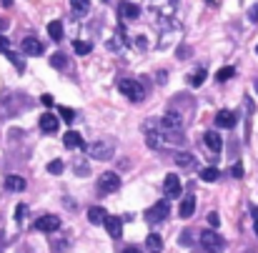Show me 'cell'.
I'll return each mask as SVG.
<instances>
[{"instance_id": "cell-27", "label": "cell", "mask_w": 258, "mask_h": 253, "mask_svg": "<svg viewBox=\"0 0 258 253\" xmlns=\"http://www.w3.org/2000/svg\"><path fill=\"white\" fill-rule=\"evenodd\" d=\"M203 80H206V70H203V68H198V70L193 73V76L188 78V83H191L193 88H198V85H203Z\"/></svg>"}, {"instance_id": "cell-24", "label": "cell", "mask_w": 258, "mask_h": 253, "mask_svg": "<svg viewBox=\"0 0 258 253\" xmlns=\"http://www.w3.org/2000/svg\"><path fill=\"white\" fill-rule=\"evenodd\" d=\"M146 248L153 251V253H155V251H161V248H163V238H161L158 233H151V236L146 238Z\"/></svg>"}, {"instance_id": "cell-35", "label": "cell", "mask_w": 258, "mask_h": 253, "mask_svg": "<svg viewBox=\"0 0 258 253\" xmlns=\"http://www.w3.org/2000/svg\"><path fill=\"white\" fill-rule=\"evenodd\" d=\"M208 223H211L213 228H218V226H221V218H218V213H211V216H208Z\"/></svg>"}, {"instance_id": "cell-3", "label": "cell", "mask_w": 258, "mask_h": 253, "mask_svg": "<svg viewBox=\"0 0 258 253\" xmlns=\"http://www.w3.org/2000/svg\"><path fill=\"white\" fill-rule=\"evenodd\" d=\"M118 91H121L128 100H133V103H140L143 98H146V88H143V83L136 80V78H123V80L118 83Z\"/></svg>"}, {"instance_id": "cell-34", "label": "cell", "mask_w": 258, "mask_h": 253, "mask_svg": "<svg viewBox=\"0 0 258 253\" xmlns=\"http://www.w3.org/2000/svg\"><path fill=\"white\" fill-rule=\"evenodd\" d=\"M191 233H193V231H183V236H181V243H183V246H188V243L193 241V236H191Z\"/></svg>"}, {"instance_id": "cell-6", "label": "cell", "mask_w": 258, "mask_h": 253, "mask_svg": "<svg viewBox=\"0 0 258 253\" xmlns=\"http://www.w3.org/2000/svg\"><path fill=\"white\" fill-rule=\"evenodd\" d=\"M158 126H161L163 133H178V130L183 128V118H181L178 111H168L161 121H158Z\"/></svg>"}, {"instance_id": "cell-14", "label": "cell", "mask_w": 258, "mask_h": 253, "mask_svg": "<svg viewBox=\"0 0 258 253\" xmlns=\"http://www.w3.org/2000/svg\"><path fill=\"white\" fill-rule=\"evenodd\" d=\"M118 10H121L123 20H138L140 18V8L136 3H128V0H123V3L118 5Z\"/></svg>"}, {"instance_id": "cell-40", "label": "cell", "mask_w": 258, "mask_h": 253, "mask_svg": "<svg viewBox=\"0 0 258 253\" xmlns=\"http://www.w3.org/2000/svg\"><path fill=\"white\" fill-rule=\"evenodd\" d=\"M253 231H256V236H258V208H256V213H253Z\"/></svg>"}, {"instance_id": "cell-17", "label": "cell", "mask_w": 258, "mask_h": 253, "mask_svg": "<svg viewBox=\"0 0 258 253\" xmlns=\"http://www.w3.org/2000/svg\"><path fill=\"white\" fill-rule=\"evenodd\" d=\"M196 213V196H185L181 201V208H178V216L181 218H191Z\"/></svg>"}, {"instance_id": "cell-12", "label": "cell", "mask_w": 258, "mask_h": 253, "mask_svg": "<svg viewBox=\"0 0 258 253\" xmlns=\"http://www.w3.org/2000/svg\"><path fill=\"white\" fill-rule=\"evenodd\" d=\"M58 128H61V121H58L55 113H43L40 115V130L43 133H58Z\"/></svg>"}, {"instance_id": "cell-11", "label": "cell", "mask_w": 258, "mask_h": 253, "mask_svg": "<svg viewBox=\"0 0 258 253\" xmlns=\"http://www.w3.org/2000/svg\"><path fill=\"white\" fill-rule=\"evenodd\" d=\"M103 226H106L110 238H121L123 236V218H118V216H106Z\"/></svg>"}, {"instance_id": "cell-26", "label": "cell", "mask_w": 258, "mask_h": 253, "mask_svg": "<svg viewBox=\"0 0 258 253\" xmlns=\"http://www.w3.org/2000/svg\"><path fill=\"white\" fill-rule=\"evenodd\" d=\"M93 50L91 43H85V40H73V53L76 55H88Z\"/></svg>"}, {"instance_id": "cell-42", "label": "cell", "mask_w": 258, "mask_h": 253, "mask_svg": "<svg viewBox=\"0 0 258 253\" xmlns=\"http://www.w3.org/2000/svg\"><path fill=\"white\" fill-rule=\"evenodd\" d=\"M0 3H3V5H5V8H8V5H10V3H13V0H0Z\"/></svg>"}, {"instance_id": "cell-39", "label": "cell", "mask_w": 258, "mask_h": 253, "mask_svg": "<svg viewBox=\"0 0 258 253\" xmlns=\"http://www.w3.org/2000/svg\"><path fill=\"white\" fill-rule=\"evenodd\" d=\"M40 103H43V106H48V108H50V106H53V98H50V95H43V98H40Z\"/></svg>"}, {"instance_id": "cell-30", "label": "cell", "mask_w": 258, "mask_h": 253, "mask_svg": "<svg viewBox=\"0 0 258 253\" xmlns=\"http://www.w3.org/2000/svg\"><path fill=\"white\" fill-rule=\"evenodd\" d=\"M65 63H68L65 55H61V53H55V55L50 58V65H53V68H65Z\"/></svg>"}, {"instance_id": "cell-7", "label": "cell", "mask_w": 258, "mask_h": 253, "mask_svg": "<svg viewBox=\"0 0 258 253\" xmlns=\"http://www.w3.org/2000/svg\"><path fill=\"white\" fill-rule=\"evenodd\" d=\"M33 228L40 231V233H55V231L61 228V218H58V216H53V213L40 216V218L33 223Z\"/></svg>"}, {"instance_id": "cell-19", "label": "cell", "mask_w": 258, "mask_h": 253, "mask_svg": "<svg viewBox=\"0 0 258 253\" xmlns=\"http://www.w3.org/2000/svg\"><path fill=\"white\" fill-rule=\"evenodd\" d=\"M70 8H73V16H88L91 13V0H70Z\"/></svg>"}, {"instance_id": "cell-31", "label": "cell", "mask_w": 258, "mask_h": 253, "mask_svg": "<svg viewBox=\"0 0 258 253\" xmlns=\"http://www.w3.org/2000/svg\"><path fill=\"white\" fill-rule=\"evenodd\" d=\"M228 173H231L233 178H243V166H241V163H233L231 171H228Z\"/></svg>"}, {"instance_id": "cell-13", "label": "cell", "mask_w": 258, "mask_h": 253, "mask_svg": "<svg viewBox=\"0 0 258 253\" xmlns=\"http://www.w3.org/2000/svg\"><path fill=\"white\" fill-rule=\"evenodd\" d=\"M238 123V113L233 111H218L216 113V126L218 128H233Z\"/></svg>"}, {"instance_id": "cell-33", "label": "cell", "mask_w": 258, "mask_h": 253, "mask_svg": "<svg viewBox=\"0 0 258 253\" xmlns=\"http://www.w3.org/2000/svg\"><path fill=\"white\" fill-rule=\"evenodd\" d=\"M5 50H10V43H8V38L0 33V53H5Z\"/></svg>"}, {"instance_id": "cell-23", "label": "cell", "mask_w": 258, "mask_h": 253, "mask_svg": "<svg viewBox=\"0 0 258 253\" xmlns=\"http://www.w3.org/2000/svg\"><path fill=\"white\" fill-rule=\"evenodd\" d=\"M218 175H221V171H218L216 166H208V168H203V171H200V181L213 183V181H218Z\"/></svg>"}, {"instance_id": "cell-41", "label": "cell", "mask_w": 258, "mask_h": 253, "mask_svg": "<svg viewBox=\"0 0 258 253\" xmlns=\"http://www.w3.org/2000/svg\"><path fill=\"white\" fill-rule=\"evenodd\" d=\"M123 253H143V251H140V248H136V246H128Z\"/></svg>"}, {"instance_id": "cell-1", "label": "cell", "mask_w": 258, "mask_h": 253, "mask_svg": "<svg viewBox=\"0 0 258 253\" xmlns=\"http://www.w3.org/2000/svg\"><path fill=\"white\" fill-rule=\"evenodd\" d=\"M146 8L153 13V20L166 23L176 16L178 10V0H146Z\"/></svg>"}, {"instance_id": "cell-4", "label": "cell", "mask_w": 258, "mask_h": 253, "mask_svg": "<svg viewBox=\"0 0 258 253\" xmlns=\"http://www.w3.org/2000/svg\"><path fill=\"white\" fill-rule=\"evenodd\" d=\"M198 241H200V246H203V251H208V253H221L226 248V241L216 231H200Z\"/></svg>"}, {"instance_id": "cell-10", "label": "cell", "mask_w": 258, "mask_h": 253, "mask_svg": "<svg viewBox=\"0 0 258 253\" xmlns=\"http://www.w3.org/2000/svg\"><path fill=\"white\" fill-rule=\"evenodd\" d=\"M168 213H170V203L163 198V201H158V203H155L153 208H151V211H148V221L153 223H161V221H166L168 218Z\"/></svg>"}, {"instance_id": "cell-2", "label": "cell", "mask_w": 258, "mask_h": 253, "mask_svg": "<svg viewBox=\"0 0 258 253\" xmlns=\"http://www.w3.org/2000/svg\"><path fill=\"white\" fill-rule=\"evenodd\" d=\"M85 151L93 160H110L113 153H116V143L110 138H100V141H93L91 145H85Z\"/></svg>"}, {"instance_id": "cell-37", "label": "cell", "mask_w": 258, "mask_h": 253, "mask_svg": "<svg viewBox=\"0 0 258 253\" xmlns=\"http://www.w3.org/2000/svg\"><path fill=\"white\" fill-rule=\"evenodd\" d=\"M23 216H25V203H20V206L15 208V218H18V221H23Z\"/></svg>"}, {"instance_id": "cell-21", "label": "cell", "mask_w": 258, "mask_h": 253, "mask_svg": "<svg viewBox=\"0 0 258 253\" xmlns=\"http://www.w3.org/2000/svg\"><path fill=\"white\" fill-rule=\"evenodd\" d=\"M173 160H176V166H181V168H188V166H193V153H185V151H178V153H173Z\"/></svg>"}, {"instance_id": "cell-15", "label": "cell", "mask_w": 258, "mask_h": 253, "mask_svg": "<svg viewBox=\"0 0 258 253\" xmlns=\"http://www.w3.org/2000/svg\"><path fill=\"white\" fill-rule=\"evenodd\" d=\"M23 53H25V55H40V53H43V43H40L35 35H28V38L23 40Z\"/></svg>"}, {"instance_id": "cell-22", "label": "cell", "mask_w": 258, "mask_h": 253, "mask_svg": "<svg viewBox=\"0 0 258 253\" xmlns=\"http://www.w3.org/2000/svg\"><path fill=\"white\" fill-rule=\"evenodd\" d=\"M48 35L58 43V40H63V23L61 20H53V23H48Z\"/></svg>"}, {"instance_id": "cell-32", "label": "cell", "mask_w": 258, "mask_h": 253, "mask_svg": "<svg viewBox=\"0 0 258 253\" xmlns=\"http://www.w3.org/2000/svg\"><path fill=\"white\" fill-rule=\"evenodd\" d=\"M5 55H8V58H10V61H13V63H15V65H18L20 70H23V61H20V58H18L15 53H10V50H5Z\"/></svg>"}, {"instance_id": "cell-8", "label": "cell", "mask_w": 258, "mask_h": 253, "mask_svg": "<svg viewBox=\"0 0 258 253\" xmlns=\"http://www.w3.org/2000/svg\"><path fill=\"white\" fill-rule=\"evenodd\" d=\"M181 190H183V186H181V178H178L176 173H168V175H166V181H163V193H166V201H170V198H178V196H181Z\"/></svg>"}, {"instance_id": "cell-44", "label": "cell", "mask_w": 258, "mask_h": 253, "mask_svg": "<svg viewBox=\"0 0 258 253\" xmlns=\"http://www.w3.org/2000/svg\"><path fill=\"white\" fill-rule=\"evenodd\" d=\"M256 53H258V46H256Z\"/></svg>"}, {"instance_id": "cell-16", "label": "cell", "mask_w": 258, "mask_h": 253, "mask_svg": "<svg viewBox=\"0 0 258 253\" xmlns=\"http://www.w3.org/2000/svg\"><path fill=\"white\" fill-rule=\"evenodd\" d=\"M63 143H65V148H70V151H78V148H85L83 136H80V133H76V130H68L65 136H63Z\"/></svg>"}, {"instance_id": "cell-20", "label": "cell", "mask_w": 258, "mask_h": 253, "mask_svg": "<svg viewBox=\"0 0 258 253\" xmlns=\"http://www.w3.org/2000/svg\"><path fill=\"white\" fill-rule=\"evenodd\" d=\"M5 188L13 190V193L23 190V188H25V178H20V175H8V178H5Z\"/></svg>"}, {"instance_id": "cell-25", "label": "cell", "mask_w": 258, "mask_h": 253, "mask_svg": "<svg viewBox=\"0 0 258 253\" xmlns=\"http://www.w3.org/2000/svg\"><path fill=\"white\" fill-rule=\"evenodd\" d=\"M236 76V68L233 65H223L218 73H216V80H221V83H226V80H231Z\"/></svg>"}, {"instance_id": "cell-18", "label": "cell", "mask_w": 258, "mask_h": 253, "mask_svg": "<svg viewBox=\"0 0 258 253\" xmlns=\"http://www.w3.org/2000/svg\"><path fill=\"white\" fill-rule=\"evenodd\" d=\"M106 211L100 206H93V208H88V221L93 223V226H103V221H106Z\"/></svg>"}, {"instance_id": "cell-43", "label": "cell", "mask_w": 258, "mask_h": 253, "mask_svg": "<svg viewBox=\"0 0 258 253\" xmlns=\"http://www.w3.org/2000/svg\"><path fill=\"white\" fill-rule=\"evenodd\" d=\"M253 88H256V93H258V78H256V83H253Z\"/></svg>"}, {"instance_id": "cell-28", "label": "cell", "mask_w": 258, "mask_h": 253, "mask_svg": "<svg viewBox=\"0 0 258 253\" xmlns=\"http://www.w3.org/2000/svg\"><path fill=\"white\" fill-rule=\"evenodd\" d=\"M48 173H53V175H61V173H63V160H58V158L50 160V163H48Z\"/></svg>"}, {"instance_id": "cell-38", "label": "cell", "mask_w": 258, "mask_h": 253, "mask_svg": "<svg viewBox=\"0 0 258 253\" xmlns=\"http://www.w3.org/2000/svg\"><path fill=\"white\" fill-rule=\"evenodd\" d=\"M248 18H251L253 23H258V5H253V8H251V13H248Z\"/></svg>"}, {"instance_id": "cell-5", "label": "cell", "mask_w": 258, "mask_h": 253, "mask_svg": "<svg viewBox=\"0 0 258 253\" xmlns=\"http://www.w3.org/2000/svg\"><path fill=\"white\" fill-rule=\"evenodd\" d=\"M121 188V175L116 171H106V173H100L98 178V190L103 193V196H110V193H116Z\"/></svg>"}, {"instance_id": "cell-9", "label": "cell", "mask_w": 258, "mask_h": 253, "mask_svg": "<svg viewBox=\"0 0 258 253\" xmlns=\"http://www.w3.org/2000/svg\"><path fill=\"white\" fill-rule=\"evenodd\" d=\"M203 141H206V145H208L211 156H213V158H218V156H221V151H223V138H221V133L208 130L206 136H203Z\"/></svg>"}, {"instance_id": "cell-29", "label": "cell", "mask_w": 258, "mask_h": 253, "mask_svg": "<svg viewBox=\"0 0 258 253\" xmlns=\"http://www.w3.org/2000/svg\"><path fill=\"white\" fill-rule=\"evenodd\" d=\"M58 113H61L63 121H68V123L76 118V111H73V108H65V106H61V108H58Z\"/></svg>"}, {"instance_id": "cell-36", "label": "cell", "mask_w": 258, "mask_h": 253, "mask_svg": "<svg viewBox=\"0 0 258 253\" xmlns=\"http://www.w3.org/2000/svg\"><path fill=\"white\" fill-rule=\"evenodd\" d=\"M73 168H78V171H80L78 175H88V166H85V163H80V160H78V163H73Z\"/></svg>"}]
</instances>
